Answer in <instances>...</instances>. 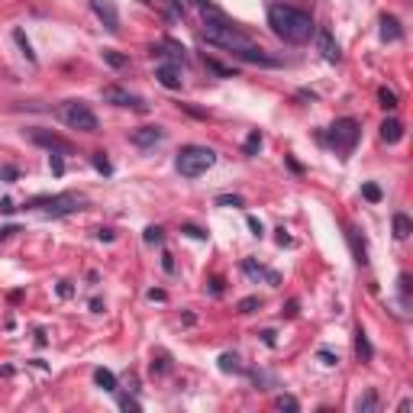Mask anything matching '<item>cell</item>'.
<instances>
[{
	"mask_svg": "<svg viewBox=\"0 0 413 413\" xmlns=\"http://www.w3.org/2000/svg\"><path fill=\"white\" fill-rule=\"evenodd\" d=\"M197 7L204 10V39L206 42H214V46L226 48L230 55L246 58V62H252V65H265V68H275V65H278V58H271L265 48L252 46V39H249L246 32L239 29V26H232L230 20L216 7H210L206 0H197Z\"/></svg>",
	"mask_w": 413,
	"mask_h": 413,
	"instance_id": "obj_1",
	"label": "cell"
},
{
	"mask_svg": "<svg viewBox=\"0 0 413 413\" xmlns=\"http://www.w3.org/2000/svg\"><path fill=\"white\" fill-rule=\"evenodd\" d=\"M268 26L278 39L291 42V46H301V42H307L310 36L317 32L313 16L301 7H291V4H275V7H268Z\"/></svg>",
	"mask_w": 413,
	"mask_h": 413,
	"instance_id": "obj_2",
	"label": "cell"
},
{
	"mask_svg": "<svg viewBox=\"0 0 413 413\" xmlns=\"http://www.w3.org/2000/svg\"><path fill=\"white\" fill-rule=\"evenodd\" d=\"M214 165H216V152L206 149V145H184L175 159V168L181 178H200Z\"/></svg>",
	"mask_w": 413,
	"mask_h": 413,
	"instance_id": "obj_3",
	"label": "cell"
},
{
	"mask_svg": "<svg viewBox=\"0 0 413 413\" xmlns=\"http://www.w3.org/2000/svg\"><path fill=\"white\" fill-rule=\"evenodd\" d=\"M58 117L68 129H78V133H97V117L84 100H65L58 107Z\"/></svg>",
	"mask_w": 413,
	"mask_h": 413,
	"instance_id": "obj_4",
	"label": "cell"
},
{
	"mask_svg": "<svg viewBox=\"0 0 413 413\" xmlns=\"http://www.w3.org/2000/svg\"><path fill=\"white\" fill-rule=\"evenodd\" d=\"M358 123L355 119H336L333 123V129H329V145H333L336 152H342V155H349L352 149H355V143H358Z\"/></svg>",
	"mask_w": 413,
	"mask_h": 413,
	"instance_id": "obj_5",
	"label": "cell"
},
{
	"mask_svg": "<svg viewBox=\"0 0 413 413\" xmlns=\"http://www.w3.org/2000/svg\"><path fill=\"white\" fill-rule=\"evenodd\" d=\"M29 206H36V210H46V214H52V216H62V214H74V210H81V206H84V197H78V194H58V197H36Z\"/></svg>",
	"mask_w": 413,
	"mask_h": 413,
	"instance_id": "obj_6",
	"label": "cell"
},
{
	"mask_svg": "<svg viewBox=\"0 0 413 413\" xmlns=\"http://www.w3.org/2000/svg\"><path fill=\"white\" fill-rule=\"evenodd\" d=\"M103 100L107 103H113V107H133V110H145V103H143V97H136V94H129V91H123V88H103Z\"/></svg>",
	"mask_w": 413,
	"mask_h": 413,
	"instance_id": "obj_7",
	"label": "cell"
},
{
	"mask_svg": "<svg viewBox=\"0 0 413 413\" xmlns=\"http://www.w3.org/2000/svg\"><path fill=\"white\" fill-rule=\"evenodd\" d=\"M91 10H94L97 20L110 32H119V13H117V7H113V0H91Z\"/></svg>",
	"mask_w": 413,
	"mask_h": 413,
	"instance_id": "obj_8",
	"label": "cell"
},
{
	"mask_svg": "<svg viewBox=\"0 0 413 413\" xmlns=\"http://www.w3.org/2000/svg\"><path fill=\"white\" fill-rule=\"evenodd\" d=\"M317 46L326 62H339V42H333V32L329 29H317Z\"/></svg>",
	"mask_w": 413,
	"mask_h": 413,
	"instance_id": "obj_9",
	"label": "cell"
},
{
	"mask_svg": "<svg viewBox=\"0 0 413 413\" xmlns=\"http://www.w3.org/2000/svg\"><path fill=\"white\" fill-rule=\"evenodd\" d=\"M155 78H159V84L168 91H181V84H184L178 65H162V68H155Z\"/></svg>",
	"mask_w": 413,
	"mask_h": 413,
	"instance_id": "obj_10",
	"label": "cell"
},
{
	"mask_svg": "<svg viewBox=\"0 0 413 413\" xmlns=\"http://www.w3.org/2000/svg\"><path fill=\"white\" fill-rule=\"evenodd\" d=\"M29 139L32 143L46 145V149H55V152H72V145L65 143V139H58V136H48L46 129H29Z\"/></svg>",
	"mask_w": 413,
	"mask_h": 413,
	"instance_id": "obj_11",
	"label": "cell"
},
{
	"mask_svg": "<svg viewBox=\"0 0 413 413\" xmlns=\"http://www.w3.org/2000/svg\"><path fill=\"white\" fill-rule=\"evenodd\" d=\"M162 139H165V133H162L159 126H143V129H136L133 133V143L139 145V149H149V145L162 143Z\"/></svg>",
	"mask_w": 413,
	"mask_h": 413,
	"instance_id": "obj_12",
	"label": "cell"
},
{
	"mask_svg": "<svg viewBox=\"0 0 413 413\" xmlns=\"http://www.w3.org/2000/svg\"><path fill=\"white\" fill-rule=\"evenodd\" d=\"M404 32H400V23L394 16H381V39L384 42H398Z\"/></svg>",
	"mask_w": 413,
	"mask_h": 413,
	"instance_id": "obj_13",
	"label": "cell"
},
{
	"mask_svg": "<svg viewBox=\"0 0 413 413\" xmlns=\"http://www.w3.org/2000/svg\"><path fill=\"white\" fill-rule=\"evenodd\" d=\"M400 136H404V126H400L398 119H384L381 123V139L384 143L394 145V143H400Z\"/></svg>",
	"mask_w": 413,
	"mask_h": 413,
	"instance_id": "obj_14",
	"label": "cell"
},
{
	"mask_svg": "<svg viewBox=\"0 0 413 413\" xmlns=\"http://www.w3.org/2000/svg\"><path fill=\"white\" fill-rule=\"evenodd\" d=\"M242 268H246V275H252V278H265L268 284H278V271H265L262 265H255V262H242Z\"/></svg>",
	"mask_w": 413,
	"mask_h": 413,
	"instance_id": "obj_15",
	"label": "cell"
},
{
	"mask_svg": "<svg viewBox=\"0 0 413 413\" xmlns=\"http://www.w3.org/2000/svg\"><path fill=\"white\" fill-rule=\"evenodd\" d=\"M410 232H413L410 216H407V214H394V236L404 242V239H410Z\"/></svg>",
	"mask_w": 413,
	"mask_h": 413,
	"instance_id": "obj_16",
	"label": "cell"
},
{
	"mask_svg": "<svg viewBox=\"0 0 413 413\" xmlns=\"http://www.w3.org/2000/svg\"><path fill=\"white\" fill-rule=\"evenodd\" d=\"M94 381L100 384L107 394H113V391H117V378H113V372H107V368H97V372H94Z\"/></svg>",
	"mask_w": 413,
	"mask_h": 413,
	"instance_id": "obj_17",
	"label": "cell"
},
{
	"mask_svg": "<svg viewBox=\"0 0 413 413\" xmlns=\"http://www.w3.org/2000/svg\"><path fill=\"white\" fill-rule=\"evenodd\" d=\"M355 352H358L362 362H372V342H368V336L362 333V329L355 333Z\"/></svg>",
	"mask_w": 413,
	"mask_h": 413,
	"instance_id": "obj_18",
	"label": "cell"
},
{
	"mask_svg": "<svg viewBox=\"0 0 413 413\" xmlns=\"http://www.w3.org/2000/svg\"><path fill=\"white\" fill-rule=\"evenodd\" d=\"M374 407H378V398H374V391H365V394L355 400V410H358V413H368V410H374Z\"/></svg>",
	"mask_w": 413,
	"mask_h": 413,
	"instance_id": "obj_19",
	"label": "cell"
},
{
	"mask_svg": "<svg viewBox=\"0 0 413 413\" xmlns=\"http://www.w3.org/2000/svg\"><path fill=\"white\" fill-rule=\"evenodd\" d=\"M378 97H381V107H384V110H394V107H398V94H394V91L381 88V91H378Z\"/></svg>",
	"mask_w": 413,
	"mask_h": 413,
	"instance_id": "obj_20",
	"label": "cell"
},
{
	"mask_svg": "<svg viewBox=\"0 0 413 413\" xmlns=\"http://www.w3.org/2000/svg\"><path fill=\"white\" fill-rule=\"evenodd\" d=\"M220 368H223V372H239L242 365H239L236 355H230V352H226V355H220Z\"/></svg>",
	"mask_w": 413,
	"mask_h": 413,
	"instance_id": "obj_21",
	"label": "cell"
},
{
	"mask_svg": "<svg viewBox=\"0 0 413 413\" xmlns=\"http://www.w3.org/2000/svg\"><path fill=\"white\" fill-rule=\"evenodd\" d=\"M13 39H16V42H20V48H23V55H26V58H29V62H36V55H32V46H29V42H26L23 29H16V32H13Z\"/></svg>",
	"mask_w": 413,
	"mask_h": 413,
	"instance_id": "obj_22",
	"label": "cell"
},
{
	"mask_svg": "<svg viewBox=\"0 0 413 413\" xmlns=\"http://www.w3.org/2000/svg\"><path fill=\"white\" fill-rule=\"evenodd\" d=\"M258 149H262V136H258V133H252V136L246 139V155H255Z\"/></svg>",
	"mask_w": 413,
	"mask_h": 413,
	"instance_id": "obj_23",
	"label": "cell"
},
{
	"mask_svg": "<svg viewBox=\"0 0 413 413\" xmlns=\"http://www.w3.org/2000/svg\"><path fill=\"white\" fill-rule=\"evenodd\" d=\"M275 407H278V410H301V404H297L294 398H278Z\"/></svg>",
	"mask_w": 413,
	"mask_h": 413,
	"instance_id": "obj_24",
	"label": "cell"
},
{
	"mask_svg": "<svg viewBox=\"0 0 413 413\" xmlns=\"http://www.w3.org/2000/svg\"><path fill=\"white\" fill-rule=\"evenodd\" d=\"M317 358H320V362H323V365H326V368H333V365H336V362H339V358H336V355H333V352H326V349H320V352H317Z\"/></svg>",
	"mask_w": 413,
	"mask_h": 413,
	"instance_id": "obj_25",
	"label": "cell"
},
{
	"mask_svg": "<svg viewBox=\"0 0 413 413\" xmlns=\"http://www.w3.org/2000/svg\"><path fill=\"white\" fill-rule=\"evenodd\" d=\"M145 242H162V230H159V226H149V230H145Z\"/></svg>",
	"mask_w": 413,
	"mask_h": 413,
	"instance_id": "obj_26",
	"label": "cell"
},
{
	"mask_svg": "<svg viewBox=\"0 0 413 413\" xmlns=\"http://www.w3.org/2000/svg\"><path fill=\"white\" fill-rule=\"evenodd\" d=\"M400 297H410V278H407V275H400Z\"/></svg>",
	"mask_w": 413,
	"mask_h": 413,
	"instance_id": "obj_27",
	"label": "cell"
},
{
	"mask_svg": "<svg viewBox=\"0 0 413 413\" xmlns=\"http://www.w3.org/2000/svg\"><path fill=\"white\" fill-rule=\"evenodd\" d=\"M216 204L220 206H242V200L239 197H216Z\"/></svg>",
	"mask_w": 413,
	"mask_h": 413,
	"instance_id": "obj_28",
	"label": "cell"
},
{
	"mask_svg": "<svg viewBox=\"0 0 413 413\" xmlns=\"http://www.w3.org/2000/svg\"><path fill=\"white\" fill-rule=\"evenodd\" d=\"M103 58H107V62H110V65H117V68H123V65H126V58L113 55V52H103Z\"/></svg>",
	"mask_w": 413,
	"mask_h": 413,
	"instance_id": "obj_29",
	"label": "cell"
},
{
	"mask_svg": "<svg viewBox=\"0 0 413 413\" xmlns=\"http://www.w3.org/2000/svg\"><path fill=\"white\" fill-rule=\"evenodd\" d=\"M365 197L368 200H381V191H378L374 184H365Z\"/></svg>",
	"mask_w": 413,
	"mask_h": 413,
	"instance_id": "obj_30",
	"label": "cell"
},
{
	"mask_svg": "<svg viewBox=\"0 0 413 413\" xmlns=\"http://www.w3.org/2000/svg\"><path fill=\"white\" fill-rule=\"evenodd\" d=\"M252 307H258V301H255V297H249V301L239 303V310H242V313H252Z\"/></svg>",
	"mask_w": 413,
	"mask_h": 413,
	"instance_id": "obj_31",
	"label": "cell"
},
{
	"mask_svg": "<svg viewBox=\"0 0 413 413\" xmlns=\"http://www.w3.org/2000/svg\"><path fill=\"white\" fill-rule=\"evenodd\" d=\"M119 407H123V410H139V400H133V398H123V400H119Z\"/></svg>",
	"mask_w": 413,
	"mask_h": 413,
	"instance_id": "obj_32",
	"label": "cell"
},
{
	"mask_svg": "<svg viewBox=\"0 0 413 413\" xmlns=\"http://www.w3.org/2000/svg\"><path fill=\"white\" fill-rule=\"evenodd\" d=\"M184 232H191L194 239H204V236H206V232H204V230H197V226H184Z\"/></svg>",
	"mask_w": 413,
	"mask_h": 413,
	"instance_id": "obj_33",
	"label": "cell"
},
{
	"mask_svg": "<svg viewBox=\"0 0 413 413\" xmlns=\"http://www.w3.org/2000/svg\"><path fill=\"white\" fill-rule=\"evenodd\" d=\"M249 226H252V232H255V236H262V223L255 220V216H249Z\"/></svg>",
	"mask_w": 413,
	"mask_h": 413,
	"instance_id": "obj_34",
	"label": "cell"
},
{
	"mask_svg": "<svg viewBox=\"0 0 413 413\" xmlns=\"http://www.w3.org/2000/svg\"><path fill=\"white\" fill-rule=\"evenodd\" d=\"M94 165H97V168H100L103 175H107V171H110V165H107V162H103V159H100V155H94Z\"/></svg>",
	"mask_w": 413,
	"mask_h": 413,
	"instance_id": "obj_35",
	"label": "cell"
}]
</instances>
